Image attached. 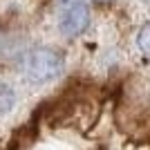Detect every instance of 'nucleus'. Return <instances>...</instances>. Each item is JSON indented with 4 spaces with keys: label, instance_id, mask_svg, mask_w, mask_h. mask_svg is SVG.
Instances as JSON below:
<instances>
[{
    "label": "nucleus",
    "instance_id": "nucleus-1",
    "mask_svg": "<svg viewBox=\"0 0 150 150\" xmlns=\"http://www.w3.org/2000/svg\"><path fill=\"white\" fill-rule=\"evenodd\" d=\"M65 61L58 52L47 50V47H36L25 54L23 58V74L31 83H47L52 79L61 76Z\"/></svg>",
    "mask_w": 150,
    "mask_h": 150
},
{
    "label": "nucleus",
    "instance_id": "nucleus-2",
    "mask_svg": "<svg viewBox=\"0 0 150 150\" xmlns=\"http://www.w3.org/2000/svg\"><path fill=\"white\" fill-rule=\"evenodd\" d=\"M58 27L67 38H76L90 25V7L85 0H58Z\"/></svg>",
    "mask_w": 150,
    "mask_h": 150
},
{
    "label": "nucleus",
    "instance_id": "nucleus-3",
    "mask_svg": "<svg viewBox=\"0 0 150 150\" xmlns=\"http://www.w3.org/2000/svg\"><path fill=\"white\" fill-rule=\"evenodd\" d=\"M13 103H16L13 90L9 88V85H5V83H0V117L9 112V110L13 108Z\"/></svg>",
    "mask_w": 150,
    "mask_h": 150
},
{
    "label": "nucleus",
    "instance_id": "nucleus-4",
    "mask_svg": "<svg viewBox=\"0 0 150 150\" xmlns=\"http://www.w3.org/2000/svg\"><path fill=\"white\" fill-rule=\"evenodd\" d=\"M137 45L146 56H150V23H146L137 34Z\"/></svg>",
    "mask_w": 150,
    "mask_h": 150
},
{
    "label": "nucleus",
    "instance_id": "nucleus-5",
    "mask_svg": "<svg viewBox=\"0 0 150 150\" xmlns=\"http://www.w3.org/2000/svg\"><path fill=\"white\" fill-rule=\"evenodd\" d=\"M96 2H114V0H96Z\"/></svg>",
    "mask_w": 150,
    "mask_h": 150
},
{
    "label": "nucleus",
    "instance_id": "nucleus-6",
    "mask_svg": "<svg viewBox=\"0 0 150 150\" xmlns=\"http://www.w3.org/2000/svg\"><path fill=\"white\" fill-rule=\"evenodd\" d=\"M141 2H144V5H148V7H150V0H141Z\"/></svg>",
    "mask_w": 150,
    "mask_h": 150
}]
</instances>
